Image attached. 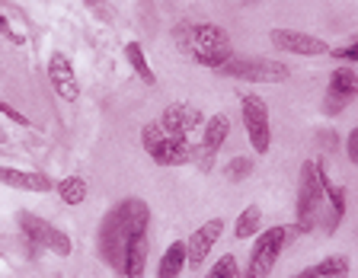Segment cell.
I'll use <instances>...</instances> for the list:
<instances>
[{
  "instance_id": "obj_1",
  "label": "cell",
  "mask_w": 358,
  "mask_h": 278,
  "mask_svg": "<svg viewBox=\"0 0 358 278\" xmlns=\"http://www.w3.org/2000/svg\"><path fill=\"white\" fill-rule=\"evenodd\" d=\"M150 233V208L144 198H122L115 208L109 211L99 224L96 233V249L106 259V265L115 272H122V259L125 249L134 237Z\"/></svg>"
},
{
  "instance_id": "obj_2",
  "label": "cell",
  "mask_w": 358,
  "mask_h": 278,
  "mask_svg": "<svg viewBox=\"0 0 358 278\" xmlns=\"http://www.w3.org/2000/svg\"><path fill=\"white\" fill-rule=\"evenodd\" d=\"M176 48L186 58H192L199 68L221 71L227 61L234 58L231 52V36L215 23H179L173 29Z\"/></svg>"
},
{
  "instance_id": "obj_3",
  "label": "cell",
  "mask_w": 358,
  "mask_h": 278,
  "mask_svg": "<svg viewBox=\"0 0 358 278\" xmlns=\"http://www.w3.org/2000/svg\"><path fill=\"white\" fill-rule=\"evenodd\" d=\"M327 186L329 176L323 173V166L317 160H307L298 176V205H294V224H291L294 240L320 227L323 211H327Z\"/></svg>"
},
{
  "instance_id": "obj_4",
  "label": "cell",
  "mask_w": 358,
  "mask_h": 278,
  "mask_svg": "<svg viewBox=\"0 0 358 278\" xmlns=\"http://www.w3.org/2000/svg\"><path fill=\"white\" fill-rule=\"evenodd\" d=\"M291 240H294L291 224H275V227H268V231H259L253 249H250V259H246L243 278H268Z\"/></svg>"
},
{
  "instance_id": "obj_5",
  "label": "cell",
  "mask_w": 358,
  "mask_h": 278,
  "mask_svg": "<svg viewBox=\"0 0 358 278\" xmlns=\"http://www.w3.org/2000/svg\"><path fill=\"white\" fill-rule=\"evenodd\" d=\"M141 147L160 166H182L192 160V141L189 138L166 135L164 128H160V122H148L141 128Z\"/></svg>"
},
{
  "instance_id": "obj_6",
  "label": "cell",
  "mask_w": 358,
  "mask_h": 278,
  "mask_svg": "<svg viewBox=\"0 0 358 278\" xmlns=\"http://www.w3.org/2000/svg\"><path fill=\"white\" fill-rule=\"evenodd\" d=\"M240 119L246 128V141L259 157H266L272 147V125H268V105L256 93H243L240 96Z\"/></svg>"
},
{
  "instance_id": "obj_7",
  "label": "cell",
  "mask_w": 358,
  "mask_h": 278,
  "mask_svg": "<svg viewBox=\"0 0 358 278\" xmlns=\"http://www.w3.org/2000/svg\"><path fill=\"white\" fill-rule=\"evenodd\" d=\"M16 224L26 233V240L38 249H48V253H55V256H71V249H74L71 247V237H67L64 231H58L52 221L38 218L32 211H20V214H16Z\"/></svg>"
},
{
  "instance_id": "obj_8",
  "label": "cell",
  "mask_w": 358,
  "mask_h": 278,
  "mask_svg": "<svg viewBox=\"0 0 358 278\" xmlns=\"http://www.w3.org/2000/svg\"><path fill=\"white\" fill-rule=\"evenodd\" d=\"M221 74L234 77V80H246V83H282L288 80L291 68L272 58H231L221 68Z\"/></svg>"
},
{
  "instance_id": "obj_9",
  "label": "cell",
  "mask_w": 358,
  "mask_h": 278,
  "mask_svg": "<svg viewBox=\"0 0 358 278\" xmlns=\"http://www.w3.org/2000/svg\"><path fill=\"white\" fill-rule=\"evenodd\" d=\"M231 138V119L224 112H215L208 122H205V131H201V141L192 144V160L189 163H195L199 170H205L208 173L211 166H215V157L217 151L224 147V141Z\"/></svg>"
},
{
  "instance_id": "obj_10",
  "label": "cell",
  "mask_w": 358,
  "mask_h": 278,
  "mask_svg": "<svg viewBox=\"0 0 358 278\" xmlns=\"http://www.w3.org/2000/svg\"><path fill=\"white\" fill-rule=\"evenodd\" d=\"M358 96V74L355 68L343 64L329 74V83H327V96H323V115H339L352 99Z\"/></svg>"
},
{
  "instance_id": "obj_11",
  "label": "cell",
  "mask_w": 358,
  "mask_h": 278,
  "mask_svg": "<svg viewBox=\"0 0 358 278\" xmlns=\"http://www.w3.org/2000/svg\"><path fill=\"white\" fill-rule=\"evenodd\" d=\"M268 38H272V45L278 52L298 54V58H323V54H329V45L323 38L310 36V32H301V29H272Z\"/></svg>"
},
{
  "instance_id": "obj_12",
  "label": "cell",
  "mask_w": 358,
  "mask_h": 278,
  "mask_svg": "<svg viewBox=\"0 0 358 278\" xmlns=\"http://www.w3.org/2000/svg\"><path fill=\"white\" fill-rule=\"evenodd\" d=\"M221 233H224V221L221 218H211V221H205L201 227H195L192 237L186 240V265L189 269H201V265H205L208 253L215 249V243L221 240Z\"/></svg>"
},
{
  "instance_id": "obj_13",
  "label": "cell",
  "mask_w": 358,
  "mask_h": 278,
  "mask_svg": "<svg viewBox=\"0 0 358 278\" xmlns=\"http://www.w3.org/2000/svg\"><path fill=\"white\" fill-rule=\"evenodd\" d=\"M201 125H205V115L189 103H173L160 115V128H164L166 135H176V138H189Z\"/></svg>"
},
{
  "instance_id": "obj_14",
  "label": "cell",
  "mask_w": 358,
  "mask_h": 278,
  "mask_svg": "<svg viewBox=\"0 0 358 278\" xmlns=\"http://www.w3.org/2000/svg\"><path fill=\"white\" fill-rule=\"evenodd\" d=\"M48 80H52L55 93H58L61 99H67V103H74V99L80 96L77 71L64 52H52V58H48Z\"/></svg>"
},
{
  "instance_id": "obj_15",
  "label": "cell",
  "mask_w": 358,
  "mask_h": 278,
  "mask_svg": "<svg viewBox=\"0 0 358 278\" xmlns=\"http://www.w3.org/2000/svg\"><path fill=\"white\" fill-rule=\"evenodd\" d=\"M0 182L10 189H20V192H52L58 182H52V176L36 173V170H10V166H0Z\"/></svg>"
},
{
  "instance_id": "obj_16",
  "label": "cell",
  "mask_w": 358,
  "mask_h": 278,
  "mask_svg": "<svg viewBox=\"0 0 358 278\" xmlns=\"http://www.w3.org/2000/svg\"><path fill=\"white\" fill-rule=\"evenodd\" d=\"M343 218H345V189L329 182L327 186V211H323V221H320L323 233L333 237V233L339 231V224H343Z\"/></svg>"
},
{
  "instance_id": "obj_17",
  "label": "cell",
  "mask_w": 358,
  "mask_h": 278,
  "mask_svg": "<svg viewBox=\"0 0 358 278\" xmlns=\"http://www.w3.org/2000/svg\"><path fill=\"white\" fill-rule=\"evenodd\" d=\"M291 278H349V259L345 256H327V259H320V263H313L310 269L298 272V275Z\"/></svg>"
},
{
  "instance_id": "obj_18",
  "label": "cell",
  "mask_w": 358,
  "mask_h": 278,
  "mask_svg": "<svg viewBox=\"0 0 358 278\" xmlns=\"http://www.w3.org/2000/svg\"><path fill=\"white\" fill-rule=\"evenodd\" d=\"M182 269H186V240H176L164 249V256H160L157 278H179Z\"/></svg>"
},
{
  "instance_id": "obj_19",
  "label": "cell",
  "mask_w": 358,
  "mask_h": 278,
  "mask_svg": "<svg viewBox=\"0 0 358 278\" xmlns=\"http://www.w3.org/2000/svg\"><path fill=\"white\" fill-rule=\"evenodd\" d=\"M55 192H58V198L64 205L77 208V205L87 202V180H83V176H64V180L55 186Z\"/></svg>"
},
{
  "instance_id": "obj_20",
  "label": "cell",
  "mask_w": 358,
  "mask_h": 278,
  "mask_svg": "<svg viewBox=\"0 0 358 278\" xmlns=\"http://www.w3.org/2000/svg\"><path fill=\"white\" fill-rule=\"evenodd\" d=\"M262 227V208L259 205H246L243 211H240L237 224H234V237L237 240H250V237H256Z\"/></svg>"
},
{
  "instance_id": "obj_21",
  "label": "cell",
  "mask_w": 358,
  "mask_h": 278,
  "mask_svg": "<svg viewBox=\"0 0 358 278\" xmlns=\"http://www.w3.org/2000/svg\"><path fill=\"white\" fill-rule=\"evenodd\" d=\"M125 58H128V64H131V71L138 74V80L148 83V87H154L157 77H154V71H150L148 58H144V48L138 45V42H128L125 45Z\"/></svg>"
},
{
  "instance_id": "obj_22",
  "label": "cell",
  "mask_w": 358,
  "mask_h": 278,
  "mask_svg": "<svg viewBox=\"0 0 358 278\" xmlns=\"http://www.w3.org/2000/svg\"><path fill=\"white\" fill-rule=\"evenodd\" d=\"M205 278H243V269H240V263L227 253V256H221V259L211 265V272Z\"/></svg>"
},
{
  "instance_id": "obj_23",
  "label": "cell",
  "mask_w": 358,
  "mask_h": 278,
  "mask_svg": "<svg viewBox=\"0 0 358 278\" xmlns=\"http://www.w3.org/2000/svg\"><path fill=\"white\" fill-rule=\"evenodd\" d=\"M253 160L250 157H234L231 163L224 166V176H227V180L231 182H243V180H250V176H253Z\"/></svg>"
},
{
  "instance_id": "obj_24",
  "label": "cell",
  "mask_w": 358,
  "mask_h": 278,
  "mask_svg": "<svg viewBox=\"0 0 358 278\" xmlns=\"http://www.w3.org/2000/svg\"><path fill=\"white\" fill-rule=\"evenodd\" d=\"M329 54L339 58V61H349V64H358V38L349 42V45H343V48H329Z\"/></svg>"
},
{
  "instance_id": "obj_25",
  "label": "cell",
  "mask_w": 358,
  "mask_h": 278,
  "mask_svg": "<svg viewBox=\"0 0 358 278\" xmlns=\"http://www.w3.org/2000/svg\"><path fill=\"white\" fill-rule=\"evenodd\" d=\"M0 115H7V119L16 122V125H29V119H26V115H20V109H13V105L3 103V99H0Z\"/></svg>"
},
{
  "instance_id": "obj_26",
  "label": "cell",
  "mask_w": 358,
  "mask_h": 278,
  "mask_svg": "<svg viewBox=\"0 0 358 278\" xmlns=\"http://www.w3.org/2000/svg\"><path fill=\"white\" fill-rule=\"evenodd\" d=\"M345 154H349V160L358 166V128H352L349 138H345Z\"/></svg>"
},
{
  "instance_id": "obj_27",
  "label": "cell",
  "mask_w": 358,
  "mask_h": 278,
  "mask_svg": "<svg viewBox=\"0 0 358 278\" xmlns=\"http://www.w3.org/2000/svg\"><path fill=\"white\" fill-rule=\"evenodd\" d=\"M0 32H3V36H7V38H13V42H22V38L16 36L13 29H10V23H7V20H3V16H0Z\"/></svg>"
},
{
  "instance_id": "obj_28",
  "label": "cell",
  "mask_w": 358,
  "mask_h": 278,
  "mask_svg": "<svg viewBox=\"0 0 358 278\" xmlns=\"http://www.w3.org/2000/svg\"><path fill=\"white\" fill-rule=\"evenodd\" d=\"M83 3H87V7H99V3H103V0H83Z\"/></svg>"
},
{
  "instance_id": "obj_29",
  "label": "cell",
  "mask_w": 358,
  "mask_h": 278,
  "mask_svg": "<svg viewBox=\"0 0 358 278\" xmlns=\"http://www.w3.org/2000/svg\"><path fill=\"white\" fill-rule=\"evenodd\" d=\"M0 141H7V135H3V131H0Z\"/></svg>"
},
{
  "instance_id": "obj_30",
  "label": "cell",
  "mask_w": 358,
  "mask_h": 278,
  "mask_svg": "<svg viewBox=\"0 0 358 278\" xmlns=\"http://www.w3.org/2000/svg\"><path fill=\"white\" fill-rule=\"evenodd\" d=\"M355 74H358V64H355Z\"/></svg>"
},
{
  "instance_id": "obj_31",
  "label": "cell",
  "mask_w": 358,
  "mask_h": 278,
  "mask_svg": "<svg viewBox=\"0 0 358 278\" xmlns=\"http://www.w3.org/2000/svg\"><path fill=\"white\" fill-rule=\"evenodd\" d=\"M355 237H358V231H355Z\"/></svg>"
}]
</instances>
